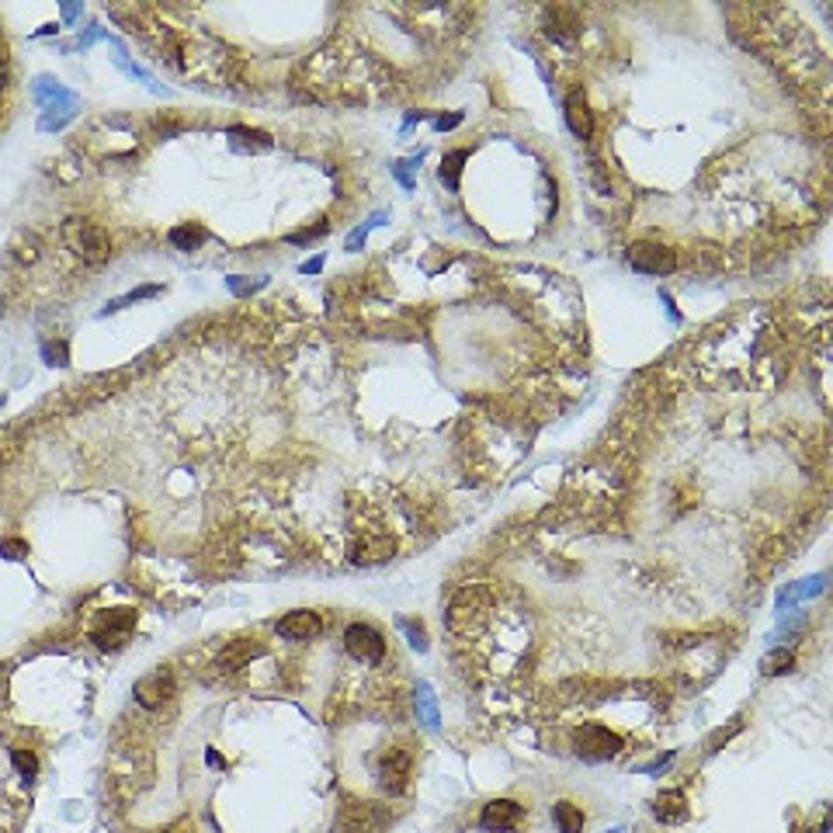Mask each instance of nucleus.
I'll list each match as a JSON object with an SVG mask.
<instances>
[{"mask_svg": "<svg viewBox=\"0 0 833 833\" xmlns=\"http://www.w3.org/2000/svg\"><path fill=\"white\" fill-rule=\"evenodd\" d=\"M0 556H7V559H25V556H28V545L21 539H4L0 541Z\"/></svg>", "mask_w": 833, "mask_h": 833, "instance_id": "nucleus-29", "label": "nucleus"}, {"mask_svg": "<svg viewBox=\"0 0 833 833\" xmlns=\"http://www.w3.org/2000/svg\"><path fill=\"white\" fill-rule=\"evenodd\" d=\"M233 136V146L237 150H271V136L261 132V128H244V125H233L230 128Z\"/></svg>", "mask_w": 833, "mask_h": 833, "instance_id": "nucleus-19", "label": "nucleus"}, {"mask_svg": "<svg viewBox=\"0 0 833 833\" xmlns=\"http://www.w3.org/2000/svg\"><path fill=\"white\" fill-rule=\"evenodd\" d=\"M170 688H174V677L164 666V670H157V673H150L136 684V702L143 708H160L167 702V695H170Z\"/></svg>", "mask_w": 833, "mask_h": 833, "instance_id": "nucleus-10", "label": "nucleus"}, {"mask_svg": "<svg viewBox=\"0 0 833 833\" xmlns=\"http://www.w3.org/2000/svg\"><path fill=\"white\" fill-rule=\"evenodd\" d=\"M577 18H573V11H566V7H549V35L559 42H573L577 39Z\"/></svg>", "mask_w": 833, "mask_h": 833, "instance_id": "nucleus-15", "label": "nucleus"}, {"mask_svg": "<svg viewBox=\"0 0 833 833\" xmlns=\"http://www.w3.org/2000/svg\"><path fill=\"white\" fill-rule=\"evenodd\" d=\"M132 628H136V611L132 608H119V611L101 619V625L90 632V639H94L97 650H122Z\"/></svg>", "mask_w": 833, "mask_h": 833, "instance_id": "nucleus-6", "label": "nucleus"}, {"mask_svg": "<svg viewBox=\"0 0 833 833\" xmlns=\"http://www.w3.org/2000/svg\"><path fill=\"white\" fill-rule=\"evenodd\" d=\"M42 358H45L49 365H59V369L70 365V351H66L63 340H59V344H42Z\"/></svg>", "mask_w": 833, "mask_h": 833, "instance_id": "nucleus-26", "label": "nucleus"}, {"mask_svg": "<svg viewBox=\"0 0 833 833\" xmlns=\"http://www.w3.org/2000/svg\"><path fill=\"white\" fill-rule=\"evenodd\" d=\"M261 650H264V646H261L257 639H237V642H230V646L222 650V657H219V670L237 673V670L250 666L253 657H261Z\"/></svg>", "mask_w": 833, "mask_h": 833, "instance_id": "nucleus-11", "label": "nucleus"}, {"mask_svg": "<svg viewBox=\"0 0 833 833\" xmlns=\"http://www.w3.org/2000/svg\"><path fill=\"white\" fill-rule=\"evenodd\" d=\"M410 767H414V757L407 753V750H385L382 753V760H378V785L389 791V795H400V791H407V785H410Z\"/></svg>", "mask_w": 833, "mask_h": 833, "instance_id": "nucleus-5", "label": "nucleus"}, {"mask_svg": "<svg viewBox=\"0 0 833 833\" xmlns=\"http://www.w3.org/2000/svg\"><path fill=\"white\" fill-rule=\"evenodd\" d=\"M11 760H14V767H18L25 778H35L39 760H35V753H32V750H11Z\"/></svg>", "mask_w": 833, "mask_h": 833, "instance_id": "nucleus-24", "label": "nucleus"}, {"mask_svg": "<svg viewBox=\"0 0 833 833\" xmlns=\"http://www.w3.org/2000/svg\"><path fill=\"white\" fill-rule=\"evenodd\" d=\"M202 240H206V230H202L199 222H181V226H174V230H170V244H174L177 250L202 247Z\"/></svg>", "mask_w": 833, "mask_h": 833, "instance_id": "nucleus-20", "label": "nucleus"}, {"mask_svg": "<svg viewBox=\"0 0 833 833\" xmlns=\"http://www.w3.org/2000/svg\"><path fill=\"white\" fill-rule=\"evenodd\" d=\"M552 820L559 833H580L583 830V809H577L573 802H556L552 806Z\"/></svg>", "mask_w": 833, "mask_h": 833, "instance_id": "nucleus-18", "label": "nucleus"}, {"mask_svg": "<svg viewBox=\"0 0 833 833\" xmlns=\"http://www.w3.org/2000/svg\"><path fill=\"white\" fill-rule=\"evenodd\" d=\"M344 646H347V653H351L354 660H362V664H382V660H385V639H382V632H375L372 625H365V622L347 625Z\"/></svg>", "mask_w": 833, "mask_h": 833, "instance_id": "nucleus-4", "label": "nucleus"}, {"mask_svg": "<svg viewBox=\"0 0 833 833\" xmlns=\"http://www.w3.org/2000/svg\"><path fill=\"white\" fill-rule=\"evenodd\" d=\"M0 407H4V393H0Z\"/></svg>", "mask_w": 833, "mask_h": 833, "instance_id": "nucleus-34", "label": "nucleus"}, {"mask_svg": "<svg viewBox=\"0 0 833 833\" xmlns=\"http://www.w3.org/2000/svg\"><path fill=\"white\" fill-rule=\"evenodd\" d=\"M164 292V285H143V289H132L128 295H122V299H112L105 309H101V316H108V313H115V309H125V306H132V302H139V299H153V295H160Z\"/></svg>", "mask_w": 833, "mask_h": 833, "instance_id": "nucleus-22", "label": "nucleus"}, {"mask_svg": "<svg viewBox=\"0 0 833 833\" xmlns=\"http://www.w3.org/2000/svg\"><path fill=\"white\" fill-rule=\"evenodd\" d=\"M264 285H268V278H253V282L244 278V275H233V278H230V292H233V295H240V299L250 295V292L264 289Z\"/></svg>", "mask_w": 833, "mask_h": 833, "instance_id": "nucleus-27", "label": "nucleus"}, {"mask_svg": "<svg viewBox=\"0 0 833 833\" xmlns=\"http://www.w3.org/2000/svg\"><path fill=\"white\" fill-rule=\"evenodd\" d=\"M369 230H372V226H362V230H354V233L347 237V244H344V247L351 250V253H354V250H362V247H365V240H369Z\"/></svg>", "mask_w": 833, "mask_h": 833, "instance_id": "nucleus-31", "label": "nucleus"}, {"mask_svg": "<svg viewBox=\"0 0 833 833\" xmlns=\"http://www.w3.org/2000/svg\"><path fill=\"white\" fill-rule=\"evenodd\" d=\"M653 816H657L660 823H666V827L684 823V820H688V798H684V791H664V795H657Z\"/></svg>", "mask_w": 833, "mask_h": 833, "instance_id": "nucleus-12", "label": "nucleus"}, {"mask_svg": "<svg viewBox=\"0 0 833 833\" xmlns=\"http://www.w3.org/2000/svg\"><path fill=\"white\" fill-rule=\"evenodd\" d=\"M320 271H323V257H313L302 264V275H320Z\"/></svg>", "mask_w": 833, "mask_h": 833, "instance_id": "nucleus-32", "label": "nucleus"}, {"mask_svg": "<svg viewBox=\"0 0 833 833\" xmlns=\"http://www.w3.org/2000/svg\"><path fill=\"white\" fill-rule=\"evenodd\" d=\"M18 257L21 261H39V237L35 233H28V237H21V244H18Z\"/></svg>", "mask_w": 833, "mask_h": 833, "instance_id": "nucleus-28", "label": "nucleus"}, {"mask_svg": "<svg viewBox=\"0 0 833 833\" xmlns=\"http://www.w3.org/2000/svg\"><path fill=\"white\" fill-rule=\"evenodd\" d=\"M320 632H323V619H320L316 611H289V615L278 622V635L295 639V642H302V639H316Z\"/></svg>", "mask_w": 833, "mask_h": 833, "instance_id": "nucleus-9", "label": "nucleus"}, {"mask_svg": "<svg viewBox=\"0 0 833 833\" xmlns=\"http://www.w3.org/2000/svg\"><path fill=\"white\" fill-rule=\"evenodd\" d=\"M63 240L66 247L81 257L83 264H105L112 257V240L97 222L87 219H66L63 222Z\"/></svg>", "mask_w": 833, "mask_h": 833, "instance_id": "nucleus-2", "label": "nucleus"}, {"mask_svg": "<svg viewBox=\"0 0 833 833\" xmlns=\"http://www.w3.org/2000/svg\"><path fill=\"white\" fill-rule=\"evenodd\" d=\"M414 705H416V715H420V722L424 726H438L441 722V712H438V702H434V691H431V684H416V691H414Z\"/></svg>", "mask_w": 833, "mask_h": 833, "instance_id": "nucleus-17", "label": "nucleus"}, {"mask_svg": "<svg viewBox=\"0 0 833 833\" xmlns=\"http://www.w3.org/2000/svg\"><path fill=\"white\" fill-rule=\"evenodd\" d=\"M458 122H462V115H448V119L441 115V119H438V128H455Z\"/></svg>", "mask_w": 833, "mask_h": 833, "instance_id": "nucleus-33", "label": "nucleus"}, {"mask_svg": "<svg viewBox=\"0 0 833 833\" xmlns=\"http://www.w3.org/2000/svg\"><path fill=\"white\" fill-rule=\"evenodd\" d=\"M400 628L407 632V639H410L414 650H420V653L427 650V632H424V625L414 622V619H400Z\"/></svg>", "mask_w": 833, "mask_h": 833, "instance_id": "nucleus-25", "label": "nucleus"}, {"mask_svg": "<svg viewBox=\"0 0 833 833\" xmlns=\"http://www.w3.org/2000/svg\"><path fill=\"white\" fill-rule=\"evenodd\" d=\"M35 101H39V108L45 112L39 119L42 132H56V128H63V125L77 115V94L66 90L63 83L52 81V77H39V81H35Z\"/></svg>", "mask_w": 833, "mask_h": 833, "instance_id": "nucleus-1", "label": "nucleus"}, {"mask_svg": "<svg viewBox=\"0 0 833 833\" xmlns=\"http://www.w3.org/2000/svg\"><path fill=\"white\" fill-rule=\"evenodd\" d=\"M323 233H327V222H323V226H316V230H302V233H289L285 240H289V244H313V240H320Z\"/></svg>", "mask_w": 833, "mask_h": 833, "instance_id": "nucleus-30", "label": "nucleus"}, {"mask_svg": "<svg viewBox=\"0 0 833 833\" xmlns=\"http://www.w3.org/2000/svg\"><path fill=\"white\" fill-rule=\"evenodd\" d=\"M791 664H795V657H791V650H771L764 660H760V673L764 677H775V673H789Z\"/></svg>", "mask_w": 833, "mask_h": 833, "instance_id": "nucleus-21", "label": "nucleus"}, {"mask_svg": "<svg viewBox=\"0 0 833 833\" xmlns=\"http://www.w3.org/2000/svg\"><path fill=\"white\" fill-rule=\"evenodd\" d=\"M823 587H827V577H809V580L795 583V587H789V590H782V597H778V608L785 611V608H791L795 601L816 597V594H823Z\"/></svg>", "mask_w": 833, "mask_h": 833, "instance_id": "nucleus-16", "label": "nucleus"}, {"mask_svg": "<svg viewBox=\"0 0 833 833\" xmlns=\"http://www.w3.org/2000/svg\"><path fill=\"white\" fill-rule=\"evenodd\" d=\"M611 833H625V830H622V827H619V830H611Z\"/></svg>", "mask_w": 833, "mask_h": 833, "instance_id": "nucleus-35", "label": "nucleus"}, {"mask_svg": "<svg viewBox=\"0 0 833 833\" xmlns=\"http://www.w3.org/2000/svg\"><path fill=\"white\" fill-rule=\"evenodd\" d=\"M628 261H632V268L642 271V275H666V271L677 268L673 250L660 247V244H635V247L628 250Z\"/></svg>", "mask_w": 833, "mask_h": 833, "instance_id": "nucleus-7", "label": "nucleus"}, {"mask_svg": "<svg viewBox=\"0 0 833 833\" xmlns=\"http://www.w3.org/2000/svg\"><path fill=\"white\" fill-rule=\"evenodd\" d=\"M566 125L580 139H590V132H594V115H590V105H587V97H583L580 90L566 97Z\"/></svg>", "mask_w": 833, "mask_h": 833, "instance_id": "nucleus-14", "label": "nucleus"}, {"mask_svg": "<svg viewBox=\"0 0 833 833\" xmlns=\"http://www.w3.org/2000/svg\"><path fill=\"white\" fill-rule=\"evenodd\" d=\"M462 164H465V150H455V153H448L445 160H441V170H438V177L455 191L458 188V177H462Z\"/></svg>", "mask_w": 833, "mask_h": 833, "instance_id": "nucleus-23", "label": "nucleus"}, {"mask_svg": "<svg viewBox=\"0 0 833 833\" xmlns=\"http://www.w3.org/2000/svg\"><path fill=\"white\" fill-rule=\"evenodd\" d=\"M521 820H525V806H518L514 798H494V802L483 809L479 827L490 833H507V830H514Z\"/></svg>", "mask_w": 833, "mask_h": 833, "instance_id": "nucleus-8", "label": "nucleus"}, {"mask_svg": "<svg viewBox=\"0 0 833 833\" xmlns=\"http://www.w3.org/2000/svg\"><path fill=\"white\" fill-rule=\"evenodd\" d=\"M385 816L375 806H351L344 813V830L347 833H382Z\"/></svg>", "mask_w": 833, "mask_h": 833, "instance_id": "nucleus-13", "label": "nucleus"}, {"mask_svg": "<svg viewBox=\"0 0 833 833\" xmlns=\"http://www.w3.org/2000/svg\"><path fill=\"white\" fill-rule=\"evenodd\" d=\"M573 750L577 757L590 760V764H601V760H611L622 753V736L611 733L608 726L601 722H583L580 729L573 733Z\"/></svg>", "mask_w": 833, "mask_h": 833, "instance_id": "nucleus-3", "label": "nucleus"}]
</instances>
